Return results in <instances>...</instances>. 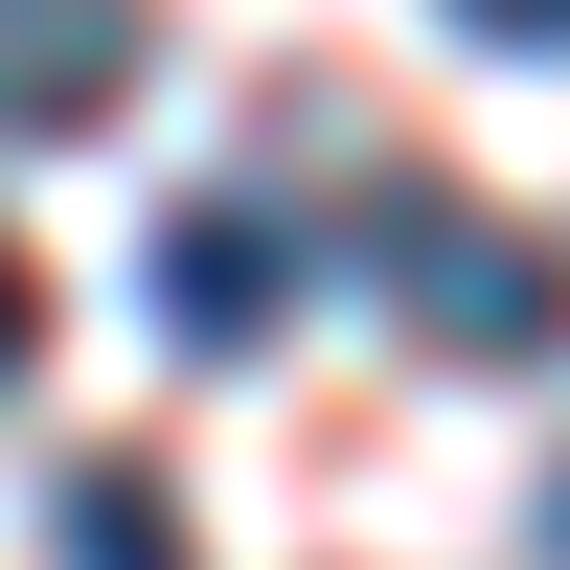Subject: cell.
I'll return each instance as SVG.
<instances>
[{
  "mask_svg": "<svg viewBox=\"0 0 570 570\" xmlns=\"http://www.w3.org/2000/svg\"><path fill=\"white\" fill-rule=\"evenodd\" d=\"M343 252H365V297H389L434 365H548L570 343V228L480 206V183H434V160H365Z\"/></svg>",
  "mask_w": 570,
  "mask_h": 570,
  "instance_id": "1",
  "label": "cell"
},
{
  "mask_svg": "<svg viewBox=\"0 0 570 570\" xmlns=\"http://www.w3.org/2000/svg\"><path fill=\"white\" fill-rule=\"evenodd\" d=\"M160 69V0H0V137H115Z\"/></svg>",
  "mask_w": 570,
  "mask_h": 570,
  "instance_id": "2",
  "label": "cell"
},
{
  "mask_svg": "<svg viewBox=\"0 0 570 570\" xmlns=\"http://www.w3.org/2000/svg\"><path fill=\"white\" fill-rule=\"evenodd\" d=\"M137 297H160V343H183V365H252L274 320H297V252H274V206H160Z\"/></svg>",
  "mask_w": 570,
  "mask_h": 570,
  "instance_id": "3",
  "label": "cell"
},
{
  "mask_svg": "<svg viewBox=\"0 0 570 570\" xmlns=\"http://www.w3.org/2000/svg\"><path fill=\"white\" fill-rule=\"evenodd\" d=\"M69 570H183V525H160L137 456H69Z\"/></svg>",
  "mask_w": 570,
  "mask_h": 570,
  "instance_id": "4",
  "label": "cell"
},
{
  "mask_svg": "<svg viewBox=\"0 0 570 570\" xmlns=\"http://www.w3.org/2000/svg\"><path fill=\"white\" fill-rule=\"evenodd\" d=\"M456 46H502V69H570V0H434Z\"/></svg>",
  "mask_w": 570,
  "mask_h": 570,
  "instance_id": "5",
  "label": "cell"
},
{
  "mask_svg": "<svg viewBox=\"0 0 570 570\" xmlns=\"http://www.w3.org/2000/svg\"><path fill=\"white\" fill-rule=\"evenodd\" d=\"M23 365H46V274L0 252V389H23Z\"/></svg>",
  "mask_w": 570,
  "mask_h": 570,
  "instance_id": "6",
  "label": "cell"
},
{
  "mask_svg": "<svg viewBox=\"0 0 570 570\" xmlns=\"http://www.w3.org/2000/svg\"><path fill=\"white\" fill-rule=\"evenodd\" d=\"M525 548H548V570H570V480H548V502H525Z\"/></svg>",
  "mask_w": 570,
  "mask_h": 570,
  "instance_id": "7",
  "label": "cell"
}]
</instances>
